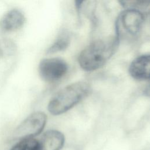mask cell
<instances>
[{"mask_svg":"<svg viewBox=\"0 0 150 150\" xmlns=\"http://www.w3.org/2000/svg\"><path fill=\"white\" fill-rule=\"evenodd\" d=\"M120 3L127 9H138L140 8H145L149 5L150 1H120Z\"/></svg>","mask_w":150,"mask_h":150,"instance_id":"cell-11","label":"cell"},{"mask_svg":"<svg viewBox=\"0 0 150 150\" xmlns=\"http://www.w3.org/2000/svg\"><path fill=\"white\" fill-rule=\"evenodd\" d=\"M144 22V15L138 9H127L118 16L115 23L116 36L121 39L135 38L140 32Z\"/></svg>","mask_w":150,"mask_h":150,"instance_id":"cell-3","label":"cell"},{"mask_svg":"<svg viewBox=\"0 0 150 150\" xmlns=\"http://www.w3.org/2000/svg\"><path fill=\"white\" fill-rule=\"evenodd\" d=\"M64 142L63 134L57 130H49L43 134L37 150H60Z\"/></svg>","mask_w":150,"mask_h":150,"instance_id":"cell-7","label":"cell"},{"mask_svg":"<svg viewBox=\"0 0 150 150\" xmlns=\"http://www.w3.org/2000/svg\"><path fill=\"white\" fill-rule=\"evenodd\" d=\"M40 77L47 82H54L61 79L67 72L68 65L62 59L50 57L42 59L38 67Z\"/></svg>","mask_w":150,"mask_h":150,"instance_id":"cell-5","label":"cell"},{"mask_svg":"<svg viewBox=\"0 0 150 150\" xmlns=\"http://www.w3.org/2000/svg\"><path fill=\"white\" fill-rule=\"evenodd\" d=\"M144 93L145 96L150 98V84H148L144 89Z\"/></svg>","mask_w":150,"mask_h":150,"instance_id":"cell-12","label":"cell"},{"mask_svg":"<svg viewBox=\"0 0 150 150\" xmlns=\"http://www.w3.org/2000/svg\"><path fill=\"white\" fill-rule=\"evenodd\" d=\"M2 50H1V49L0 47V57L2 56Z\"/></svg>","mask_w":150,"mask_h":150,"instance_id":"cell-13","label":"cell"},{"mask_svg":"<svg viewBox=\"0 0 150 150\" xmlns=\"http://www.w3.org/2000/svg\"><path fill=\"white\" fill-rule=\"evenodd\" d=\"M25 16L23 12L17 9L7 12L0 21V27L4 31L11 32L21 28L25 23Z\"/></svg>","mask_w":150,"mask_h":150,"instance_id":"cell-8","label":"cell"},{"mask_svg":"<svg viewBox=\"0 0 150 150\" xmlns=\"http://www.w3.org/2000/svg\"><path fill=\"white\" fill-rule=\"evenodd\" d=\"M129 74L135 79L150 80V54L140 56L135 59L128 69Z\"/></svg>","mask_w":150,"mask_h":150,"instance_id":"cell-6","label":"cell"},{"mask_svg":"<svg viewBox=\"0 0 150 150\" xmlns=\"http://www.w3.org/2000/svg\"><path fill=\"white\" fill-rule=\"evenodd\" d=\"M47 116L43 112H35L29 115L16 128L14 137L23 139L31 138L39 134L45 127Z\"/></svg>","mask_w":150,"mask_h":150,"instance_id":"cell-4","label":"cell"},{"mask_svg":"<svg viewBox=\"0 0 150 150\" xmlns=\"http://www.w3.org/2000/svg\"><path fill=\"white\" fill-rule=\"evenodd\" d=\"M38 141L33 138L21 139L10 150H37Z\"/></svg>","mask_w":150,"mask_h":150,"instance_id":"cell-10","label":"cell"},{"mask_svg":"<svg viewBox=\"0 0 150 150\" xmlns=\"http://www.w3.org/2000/svg\"><path fill=\"white\" fill-rule=\"evenodd\" d=\"M120 40L116 36L97 39L84 48L79 54L78 62L85 71H91L103 67L115 53Z\"/></svg>","mask_w":150,"mask_h":150,"instance_id":"cell-1","label":"cell"},{"mask_svg":"<svg viewBox=\"0 0 150 150\" xmlns=\"http://www.w3.org/2000/svg\"><path fill=\"white\" fill-rule=\"evenodd\" d=\"M90 86L85 81L70 84L58 91L50 100L47 109L54 115L62 114L72 108L90 93Z\"/></svg>","mask_w":150,"mask_h":150,"instance_id":"cell-2","label":"cell"},{"mask_svg":"<svg viewBox=\"0 0 150 150\" xmlns=\"http://www.w3.org/2000/svg\"><path fill=\"white\" fill-rule=\"evenodd\" d=\"M70 41V39L69 33L66 31L62 32L53 44L47 49L46 53L53 54L64 50L69 46Z\"/></svg>","mask_w":150,"mask_h":150,"instance_id":"cell-9","label":"cell"}]
</instances>
